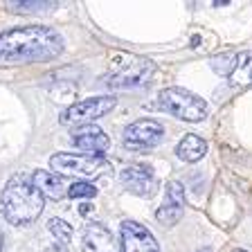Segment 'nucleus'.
<instances>
[{
  "label": "nucleus",
  "instance_id": "nucleus-3",
  "mask_svg": "<svg viewBox=\"0 0 252 252\" xmlns=\"http://www.w3.org/2000/svg\"><path fill=\"white\" fill-rule=\"evenodd\" d=\"M156 65L149 59L133 57V54H115L113 57V72L104 79L110 88H137L151 81Z\"/></svg>",
  "mask_w": 252,
  "mask_h": 252
},
{
  "label": "nucleus",
  "instance_id": "nucleus-12",
  "mask_svg": "<svg viewBox=\"0 0 252 252\" xmlns=\"http://www.w3.org/2000/svg\"><path fill=\"white\" fill-rule=\"evenodd\" d=\"M32 180H34L36 189L43 194V198L61 200L63 196H68V183H65L61 176H57L54 171H43V169H38V171H34Z\"/></svg>",
  "mask_w": 252,
  "mask_h": 252
},
{
  "label": "nucleus",
  "instance_id": "nucleus-24",
  "mask_svg": "<svg viewBox=\"0 0 252 252\" xmlns=\"http://www.w3.org/2000/svg\"><path fill=\"white\" fill-rule=\"evenodd\" d=\"M191 45H200V36H194V38H191Z\"/></svg>",
  "mask_w": 252,
  "mask_h": 252
},
{
  "label": "nucleus",
  "instance_id": "nucleus-19",
  "mask_svg": "<svg viewBox=\"0 0 252 252\" xmlns=\"http://www.w3.org/2000/svg\"><path fill=\"white\" fill-rule=\"evenodd\" d=\"M68 196L70 198H94L97 196V187L90 183H72L68 187Z\"/></svg>",
  "mask_w": 252,
  "mask_h": 252
},
{
  "label": "nucleus",
  "instance_id": "nucleus-27",
  "mask_svg": "<svg viewBox=\"0 0 252 252\" xmlns=\"http://www.w3.org/2000/svg\"><path fill=\"white\" fill-rule=\"evenodd\" d=\"M234 252H248V250H241V248H239V250H234Z\"/></svg>",
  "mask_w": 252,
  "mask_h": 252
},
{
  "label": "nucleus",
  "instance_id": "nucleus-13",
  "mask_svg": "<svg viewBox=\"0 0 252 252\" xmlns=\"http://www.w3.org/2000/svg\"><path fill=\"white\" fill-rule=\"evenodd\" d=\"M205 153H207V142H205L203 137L194 135V133L185 135L183 140L178 142V147H176V156H178L183 162H198Z\"/></svg>",
  "mask_w": 252,
  "mask_h": 252
},
{
  "label": "nucleus",
  "instance_id": "nucleus-7",
  "mask_svg": "<svg viewBox=\"0 0 252 252\" xmlns=\"http://www.w3.org/2000/svg\"><path fill=\"white\" fill-rule=\"evenodd\" d=\"M50 167L61 173H77V176H94L101 169L110 171V162L104 156H86V153H54L50 158Z\"/></svg>",
  "mask_w": 252,
  "mask_h": 252
},
{
  "label": "nucleus",
  "instance_id": "nucleus-2",
  "mask_svg": "<svg viewBox=\"0 0 252 252\" xmlns=\"http://www.w3.org/2000/svg\"><path fill=\"white\" fill-rule=\"evenodd\" d=\"M0 207L2 214L14 225H27L41 216L45 207V198L36 189L30 176H14L7 180L2 194H0Z\"/></svg>",
  "mask_w": 252,
  "mask_h": 252
},
{
  "label": "nucleus",
  "instance_id": "nucleus-20",
  "mask_svg": "<svg viewBox=\"0 0 252 252\" xmlns=\"http://www.w3.org/2000/svg\"><path fill=\"white\" fill-rule=\"evenodd\" d=\"M167 198H169V205H176V207L185 205V185L180 180H171L167 185Z\"/></svg>",
  "mask_w": 252,
  "mask_h": 252
},
{
  "label": "nucleus",
  "instance_id": "nucleus-18",
  "mask_svg": "<svg viewBox=\"0 0 252 252\" xmlns=\"http://www.w3.org/2000/svg\"><path fill=\"white\" fill-rule=\"evenodd\" d=\"M47 230L52 232L54 239H59V243H63V246L72 239V225L63 219H50L47 220Z\"/></svg>",
  "mask_w": 252,
  "mask_h": 252
},
{
  "label": "nucleus",
  "instance_id": "nucleus-17",
  "mask_svg": "<svg viewBox=\"0 0 252 252\" xmlns=\"http://www.w3.org/2000/svg\"><path fill=\"white\" fill-rule=\"evenodd\" d=\"M234 63H236V54L225 52V54H219V57L212 59L210 65L216 74H220V77H230L232 70H234Z\"/></svg>",
  "mask_w": 252,
  "mask_h": 252
},
{
  "label": "nucleus",
  "instance_id": "nucleus-1",
  "mask_svg": "<svg viewBox=\"0 0 252 252\" xmlns=\"http://www.w3.org/2000/svg\"><path fill=\"white\" fill-rule=\"evenodd\" d=\"M63 52V36L54 27L25 25L0 32V59L9 63H45Z\"/></svg>",
  "mask_w": 252,
  "mask_h": 252
},
{
  "label": "nucleus",
  "instance_id": "nucleus-22",
  "mask_svg": "<svg viewBox=\"0 0 252 252\" xmlns=\"http://www.w3.org/2000/svg\"><path fill=\"white\" fill-rule=\"evenodd\" d=\"M88 212H93V205H90V203H84V205H81V207H79V214H88Z\"/></svg>",
  "mask_w": 252,
  "mask_h": 252
},
{
  "label": "nucleus",
  "instance_id": "nucleus-8",
  "mask_svg": "<svg viewBox=\"0 0 252 252\" xmlns=\"http://www.w3.org/2000/svg\"><path fill=\"white\" fill-rule=\"evenodd\" d=\"M122 252H160V243L147 225L137 220H122Z\"/></svg>",
  "mask_w": 252,
  "mask_h": 252
},
{
  "label": "nucleus",
  "instance_id": "nucleus-15",
  "mask_svg": "<svg viewBox=\"0 0 252 252\" xmlns=\"http://www.w3.org/2000/svg\"><path fill=\"white\" fill-rule=\"evenodd\" d=\"M57 7V2H43V0H18V2H7V9L11 14H41Z\"/></svg>",
  "mask_w": 252,
  "mask_h": 252
},
{
  "label": "nucleus",
  "instance_id": "nucleus-4",
  "mask_svg": "<svg viewBox=\"0 0 252 252\" xmlns=\"http://www.w3.org/2000/svg\"><path fill=\"white\" fill-rule=\"evenodd\" d=\"M162 110L185 122H203L207 117V101L185 88H167L158 97Z\"/></svg>",
  "mask_w": 252,
  "mask_h": 252
},
{
  "label": "nucleus",
  "instance_id": "nucleus-25",
  "mask_svg": "<svg viewBox=\"0 0 252 252\" xmlns=\"http://www.w3.org/2000/svg\"><path fill=\"white\" fill-rule=\"evenodd\" d=\"M0 252H2V230H0Z\"/></svg>",
  "mask_w": 252,
  "mask_h": 252
},
{
  "label": "nucleus",
  "instance_id": "nucleus-14",
  "mask_svg": "<svg viewBox=\"0 0 252 252\" xmlns=\"http://www.w3.org/2000/svg\"><path fill=\"white\" fill-rule=\"evenodd\" d=\"M236 86H252V52H239L232 74L227 77Z\"/></svg>",
  "mask_w": 252,
  "mask_h": 252
},
{
  "label": "nucleus",
  "instance_id": "nucleus-10",
  "mask_svg": "<svg viewBox=\"0 0 252 252\" xmlns=\"http://www.w3.org/2000/svg\"><path fill=\"white\" fill-rule=\"evenodd\" d=\"M81 250L84 252H122V246L113 232L101 223H88L81 239Z\"/></svg>",
  "mask_w": 252,
  "mask_h": 252
},
{
  "label": "nucleus",
  "instance_id": "nucleus-6",
  "mask_svg": "<svg viewBox=\"0 0 252 252\" xmlns=\"http://www.w3.org/2000/svg\"><path fill=\"white\" fill-rule=\"evenodd\" d=\"M164 140V126L158 120H137L126 126L124 142L126 149L131 151H151Z\"/></svg>",
  "mask_w": 252,
  "mask_h": 252
},
{
  "label": "nucleus",
  "instance_id": "nucleus-11",
  "mask_svg": "<svg viewBox=\"0 0 252 252\" xmlns=\"http://www.w3.org/2000/svg\"><path fill=\"white\" fill-rule=\"evenodd\" d=\"M72 144L86 156H104V151L110 147V137L101 131L99 126H84L72 131Z\"/></svg>",
  "mask_w": 252,
  "mask_h": 252
},
{
  "label": "nucleus",
  "instance_id": "nucleus-5",
  "mask_svg": "<svg viewBox=\"0 0 252 252\" xmlns=\"http://www.w3.org/2000/svg\"><path fill=\"white\" fill-rule=\"evenodd\" d=\"M117 99L113 97V94H101V97H90V99H84L79 101V104H72L68 106V108L61 113V124L65 126H79L84 124L88 126L90 122L99 120V117H104L106 113H110V110L115 108Z\"/></svg>",
  "mask_w": 252,
  "mask_h": 252
},
{
  "label": "nucleus",
  "instance_id": "nucleus-23",
  "mask_svg": "<svg viewBox=\"0 0 252 252\" xmlns=\"http://www.w3.org/2000/svg\"><path fill=\"white\" fill-rule=\"evenodd\" d=\"M214 5L216 7H225V5H230V2H227V0H214Z\"/></svg>",
  "mask_w": 252,
  "mask_h": 252
},
{
  "label": "nucleus",
  "instance_id": "nucleus-16",
  "mask_svg": "<svg viewBox=\"0 0 252 252\" xmlns=\"http://www.w3.org/2000/svg\"><path fill=\"white\" fill-rule=\"evenodd\" d=\"M183 219V207H176V205H162L160 210L156 212V220L162 227H173L178 220Z\"/></svg>",
  "mask_w": 252,
  "mask_h": 252
},
{
  "label": "nucleus",
  "instance_id": "nucleus-9",
  "mask_svg": "<svg viewBox=\"0 0 252 252\" xmlns=\"http://www.w3.org/2000/svg\"><path fill=\"white\" fill-rule=\"evenodd\" d=\"M122 183L124 187L135 196H142V198H149L158 191V180L153 176L151 167H144V164H131L122 171Z\"/></svg>",
  "mask_w": 252,
  "mask_h": 252
},
{
  "label": "nucleus",
  "instance_id": "nucleus-21",
  "mask_svg": "<svg viewBox=\"0 0 252 252\" xmlns=\"http://www.w3.org/2000/svg\"><path fill=\"white\" fill-rule=\"evenodd\" d=\"M45 252H68V248L63 246V243H54V246H50Z\"/></svg>",
  "mask_w": 252,
  "mask_h": 252
},
{
  "label": "nucleus",
  "instance_id": "nucleus-26",
  "mask_svg": "<svg viewBox=\"0 0 252 252\" xmlns=\"http://www.w3.org/2000/svg\"><path fill=\"white\" fill-rule=\"evenodd\" d=\"M198 252H214L212 248H203V250H198Z\"/></svg>",
  "mask_w": 252,
  "mask_h": 252
}]
</instances>
